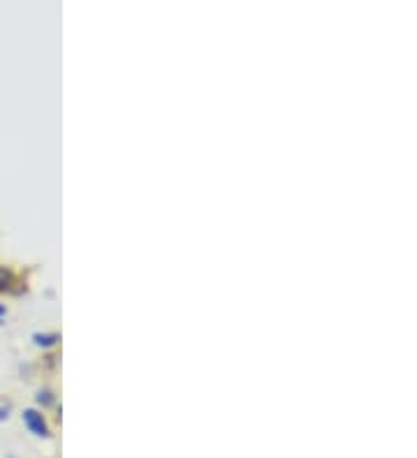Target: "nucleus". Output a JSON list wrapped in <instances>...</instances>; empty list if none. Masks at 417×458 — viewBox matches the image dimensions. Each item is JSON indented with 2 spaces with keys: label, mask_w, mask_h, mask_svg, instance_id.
Instances as JSON below:
<instances>
[{
  "label": "nucleus",
  "mask_w": 417,
  "mask_h": 458,
  "mask_svg": "<svg viewBox=\"0 0 417 458\" xmlns=\"http://www.w3.org/2000/svg\"><path fill=\"white\" fill-rule=\"evenodd\" d=\"M24 421H26V426L30 428V433H35V435H39V437L49 435V428H46L44 417L39 414V412H35V410H26V412H24Z\"/></svg>",
  "instance_id": "1"
},
{
  "label": "nucleus",
  "mask_w": 417,
  "mask_h": 458,
  "mask_svg": "<svg viewBox=\"0 0 417 458\" xmlns=\"http://www.w3.org/2000/svg\"><path fill=\"white\" fill-rule=\"evenodd\" d=\"M10 280H12V276L8 274V271H3V269H0V289H5V287H8Z\"/></svg>",
  "instance_id": "2"
}]
</instances>
